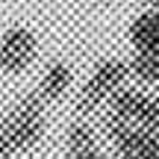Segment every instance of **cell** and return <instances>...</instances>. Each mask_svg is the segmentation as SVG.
Instances as JSON below:
<instances>
[{
  "instance_id": "cell-1",
  "label": "cell",
  "mask_w": 159,
  "mask_h": 159,
  "mask_svg": "<svg viewBox=\"0 0 159 159\" xmlns=\"http://www.w3.org/2000/svg\"><path fill=\"white\" fill-rule=\"evenodd\" d=\"M47 127V106L35 91H27L0 121V136L12 153H27L41 142Z\"/></svg>"
},
{
  "instance_id": "cell-2",
  "label": "cell",
  "mask_w": 159,
  "mask_h": 159,
  "mask_svg": "<svg viewBox=\"0 0 159 159\" xmlns=\"http://www.w3.org/2000/svg\"><path fill=\"white\" fill-rule=\"evenodd\" d=\"M130 83V71H127V59L118 56H103L94 68L89 71V77L83 80L77 91V115L80 118H89L97 115L103 109V103L121 89V85Z\"/></svg>"
},
{
  "instance_id": "cell-6",
  "label": "cell",
  "mask_w": 159,
  "mask_h": 159,
  "mask_svg": "<svg viewBox=\"0 0 159 159\" xmlns=\"http://www.w3.org/2000/svg\"><path fill=\"white\" fill-rule=\"evenodd\" d=\"M127 71H130V83L142 85V89H156L159 85V47L133 50V56L127 59Z\"/></svg>"
},
{
  "instance_id": "cell-4",
  "label": "cell",
  "mask_w": 159,
  "mask_h": 159,
  "mask_svg": "<svg viewBox=\"0 0 159 159\" xmlns=\"http://www.w3.org/2000/svg\"><path fill=\"white\" fill-rule=\"evenodd\" d=\"M74 68H71L65 59H53V62L44 65V71H41L39 83H35V94L41 97V103L44 106H50V103H59L65 100V97L71 94V89H74Z\"/></svg>"
},
{
  "instance_id": "cell-7",
  "label": "cell",
  "mask_w": 159,
  "mask_h": 159,
  "mask_svg": "<svg viewBox=\"0 0 159 159\" xmlns=\"http://www.w3.org/2000/svg\"><path fill=\"white\" fill-rule=\"evenodd\" d=\"M89 148H97V133L89 118H77L68 127V153H80Z\"/></svg>"
},
{
  "instance_id": "cell-5",
  "label": "cell",
  "mask_w": 159,
  "mask_h": 159,
  "mask_svg": "<svg viewBox=\"0 0 159 159\" xmlns=\"http://www.w3.org/2000/svg\"><path fill=\"white\" fill-rule=\"evenodd\" d=\"M127 41L133 50H150L159 47V12L142 9L127 27Z\"/></svg>"
},
{
  "instance_id": "cell-9",
  "label": "cell",
  "mask_w": 159,
  "mask_h": 159,
  "mask_svg": "<svg viewBox=\"0 0 159 159\" xmlns=\"http://www.w3.org/2000/svg\"><path fill=\"white\" fill-rule=\"evenodd\" d=\"M142 6L150 9V12H159V0H142Z\"/></svg>"
},
{
  "instance_id": "cell-8",
  "label": "cell",
  "mask_w": 159,
  "mask_h": 159,
  "mask_svg": "<svg viewBox=\"0 0 159 159\" xmlns=\"http://www.w3.org/2000/svg\"><path fill=\"white\" fill-rule=\"evenodd\" d=\"M12 156V150L6 148V142H3V136H0V159H9Z\"/></svg>"
},
{
  "instance_id": "cell-3",
  "label": "cell",
  "mask_w": 159,
  "mask_h": 159,
  "mask_svg": "<svg viewBox=\"0 0 159 159\" xmlns=\"http://www.w3.org/2000/svg\"><path fill=\"white\" fill-rule=\"evenodd\" d=\"M39 59V35L27 24H15L0 33V74L21 77Z\"/></svg>"
}]
</instances>
